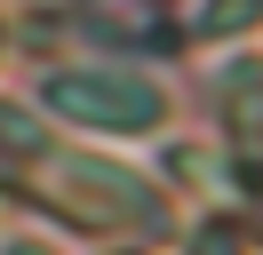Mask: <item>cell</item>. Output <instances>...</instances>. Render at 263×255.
Instances as JSON below:
<instances>
[{"label":"cell","mask_w":263,"mask_h":255,"mask_svg":"<svg viewBox=\"0 0 263 255\" xmlns=\"http://www.w3.org/2000/svg\"><path fill=\"white\" fill-rule=\"evenodd\" d=\"M255 8H263V0H215V16H208V24H215V32H231V24H247Z\"/></svg>","instance_id":"cell-1"}]
</instances>
